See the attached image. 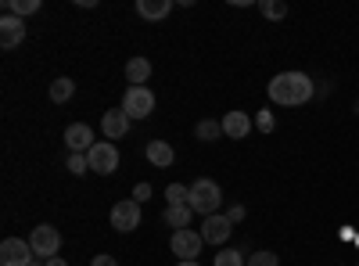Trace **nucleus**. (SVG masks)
<instances>
[{
	"mask_svg": "<svg viewBox=\"0 0 359 266\" xmlns=\"http://www.w3.org/2000/svg\"><path fill=\"white\" fill-rule=\"evenodd\" d=\"M266 94H269V101H273V105H284V108H298V105L313 101L316 86H313V79H309L306 72H277L273 79H269Z\"/></svg>",
	"mask_w": 359,
	"mask_h": 266,
	"instance_id": "obj_1",
	"label": "nucleus"
},
{
	"mask_svg": "<svg viewBox=\"0 0 359 266\" xmlns=\"http://www.w3.org/2000/svg\"><path fill=\"white\" fill-rule=\"evenodd\" d=\"M223 205V191L216 180H208V176H201V180L191 184V209L201 213V216H216Z\"/></svg>",
	"mask_w": 359,
	"mask_h": 266,
	"instance_id": "obj_2",
	"label": "nucleus"
},
{
	"mask_svg": "<svg viewBox=\"0 0 359 266\" xmlns=\"http://www.w3.org/2000/svg\"><path fill=\"white\" fill-rule=\"evenodd\" d=\"M29 245H33V252H36V259H54L57 252H62V230L57 227H50V223H40V227H33V234H29Z\"/></svg>",
	"mask_w": 359,
	"mask_h": 266,
	"instance_id": "obj_3",
	"label": "nucleus"
},
{
	"mask_svg": "<svg viewBox=\"0 0 359 266\" xmlns=\"http://www.w3.org/2000/svg\"><path fill=\"white\" fill-rule=\"evenodd\" d=\"M123 108L130 119H147V115L155 112V94L147 91V86H126V94H123Z\"/></svg>",
	"mask_w": 359,
	"mask_h": 266,
	"instance_id": "obj_4",
	"label": "nucleus"
},
{
	"mask_svg": "<svg viewBox=\"0 0 359 266\" xmlns=\"http://www.w3.org/2000/svg\"><path fill=\"white\" fill-rule=\"evenodd\" d=\"M90 159V173H101V176H111L118 169V147L111 140H97L94 147L86 152Z\"/></svg>",
	"mask_w": 359,
	"mask_h": 266,
	"instance_id": "obj_5",
	"label": "nucleus"
},
{
	"mask_svg": "<svg viewBox=\"0 0 359 266\" xmlns=\"http://www.w3.org/2000/svg\"><path fill=\"white\" fill-rule=\"evenodd\" d=\"M201 245H205L201 230H191V227L187 230H172V238H169V248H172L176 259H198Z\"/></svg>",
	"mask_w": 359,
	"mask_h": 266,
	"instance_id": "obj_6",
	"label": "nucleus"
},
{
	"mask_svg": "<svg viewBox=\"0 0 359 266\" xmlns=\"http://www.w3.org/2000/svg\"><path fill=\"white\" fill-rule=\"evenodd\" d=\"M29 262H36L33 245L22 238H4V245H0V266H29Z\"/></svg>",
	"mask_w": 359,
	"mask_h": 266,
	"instance_id": "obj_7",
	"label": "nucleus"
},
{
	"mask_svg": "<svg viewBox=\"0 0 359 266\" xmlns=\"http://www.w3.org/2000/svg\"><path fill=\"white\" fill-rule=\"evenodd\" d=\"M140 227V201H115L111 205V230H118V234H130V230H137Z\"/></svg>",
	"mask_w": 359,
	"mask_h": 266,
	"instance_id": "obj_8",
	"label": "nucleus"
},
{
	"mask_svg": "<svg viewBox=\"0 0 359 266\" xmlns=\"http://www.w3.org/2000/svg\"><path fill=\"white\" fill-rule=\"evenodd\" d=\"M233 234V223L226 220V213H216V216H205V223H201V238H205V245H226V238Z\"/></svg>",
	"mask_w": 359,
	"mask_h": 266,
	"instance_id": "obj_9",
	"label": "nucleus"
},
{
	"mask_svg": "<svg viewBox=\"0 0 359 266\" xmlns=\"http://www.w3.org/2000/svg\"><path fill=\"white\" fill-rule=\"evenodd\" d=\"M130 115L123 112V108H108L104 115H101V133H104V140H123L126 133H130Z\"/></svg>",
	"mask_w": 359,
	"mask_h": 266,
	"instance_id": "obj_10",
	"label": "nucleus"
},
{
	"mask_svg": "<svg viewBox=\"0 0 359 266\" xmlns=\"http://www.w3.org/2000/svg\"><path fill=\"white\" fill-rule=\"evenodd\" d=\"M65 144H69V152L86 155V152H90V147H94L97 140H94V130H90L86 123H72V126L65 130Z\"/></svg>",
	"mask_w": 359,
	"mask_h": 266,
	"instance_id": "obj_11",
	"label": "nucleus"
},
{
	"mask_svg": "<svg viewBox=\"0 0 359 266\" xmlns=\"http://www.w3.org/2000/svg\"><path fill=\"white\" fill-rule=\"evenodd\" d=\"M22 40H25V22L15 18V15H4V18H0V47H4V51H15Z\"/></svg>",
	"mask_w": 359,
	"mask_h": 266,
	"instance_id": "obj_12",
	"label": "nucleus"
},
{
	"mask_svg": "<svg viewBox=\"0 0 359 266\" xmlns=\"http://www.w3.org/2000/svg\"><path fill=\"white\" fill-rule=\"evenodd\" d=\"M248 133H252V115H248V112H226V115H223V137L245 140Z\"/></svg>",
	"mask_w": 359,
	"mask_h": 266,
	"instance_id": "obj_13",
	"label": "nucleus"
},
{
	"mask_svg": "<svg viewBox=\"0 0 359 266\" xmlns=\"http://www.w3.org/2000/svg\"><path fill=\"white\" fill-rule=\"evenodd\" d=\"M191 220H194L191 205H165V213H162V223H169L172 230H187Z\"/></svg>",
	"mask_w": 359,
	"mask_h": 266,
	"instance_id": "obj_14",
	"label": "nucleus"
},
{
	"mask_svg": "<svg viewBox=\"0 0 359 266\" xmlns=\"http://www.w3.org/2000/svg\"><path fill=\"white\" fill-rule=\"evenodd\" d=\"M147 162L158 166V169H169V166L176 162L172 144H165V140H151V144H147Z\"/></svg>",
	"mask_w": 359,
	"mask_h": 266,
	"instance_id": "obj_15",
	"label": "nucleus"
},
{
	"mask_svg": "<svg viewBox=\"0 0 359 266\" xmlns=\"http://www.w3.org/2000/svg\"><path fill=\"white\" fill-rule=\"evenodd\" d=\"M169 11H172V0H137V15L147 22L169 18Z\"/></svg>",
	"mask_w": 359,
	"mask_h": 266,
	"instance_id": "obj_16",
	"label": "nucleus"
},
{
	"mask_svg": "<svg viewBox=\"0 0 359 266\" xmlns=\"http://www.w3.org/2000/svg\"><path fill=\"white\" fill-rule=\"evenodd\" d=\"M126 79H130V86H144L147 79H151V62H147V58H130L126 62Z\"/></svg>",
	"mask_w": 359,
	"mask_h": 266,
	"instance_id": "obj_17",
	"label": "nucleus"
},
{
	"mask_svg": "<svg viewBox=\"0 0 359 266\" xmlns=\"http://www.w3.org/2000/svg\"><path fill=\"white\" fill-rule=\"evenodd\" d=\"M72 94H76V83H72L69 76H57V79L50 83V101H54V105L72 101Z\"/></svg>",
	"mask_w": 359,
	"mask_h": 266,
	"instance_id": "obj_18",
	"label": "nucleus"
},
{
	"mask_svg": "<svg viewBox=\"0 0 359 266\" xmlns=\"http://www.w3.org/2000/svg\"><path fill=\"white\" fill-rule=\"evenodd\" d=\"M40 11V0H4V15H15L25 22V15H36Z\"/></svg>",
	"mask_w": 359,
	"mask_h": 266,
	"instance_id": "obj_19",
	"label": "nucleus"
},
{
	"mask_svg": "<svg viewBox=\"0 0 359 266\" xmlns=\"http://www.w3.org/2000/svg\"><path fill=\"white\" fill-rule=\"evenodd\" d=\"M194 137L205 140V144H212V140L223 137V123H216V119H201V123L194 126Z\"/></svg>",
	"mask_w": 359,
	"mask_h": 266,
	"instance_id": "obj_20",
	"label": "nucleus"
},
{
	"mask_svg": "<svg viewBox=\"0 0 359 266\" xmlns=\"http://www.w3.org/2000/svg\"><path fill=\"white\" fill-rule=\"evenodd\" d=\"M165 201L169 205H191V187L187 184H169L165 187Z\"/></svg>",
	"mask_w": 359,
	"mask_h": 266,
	"instance_id": "obj_21",
	"label": "nucleus"
},
{
	"mask_svg": "<svg viewBox=\"0 0 359 266\" xmlns=\"http://www.w3.org/2000/svg\"><path fill=\"white\" fill-rule=\"evenodd\" d=\"M212 266H248V259H245V252H237V248H219Z\"/></svg>",
	"mask_w": 359,
	"mask_h": 266,
	"instance_id": "obj_22",
	"label": "nucleus"
},
{
	"mask_svg": "<svg viewBox=\"0 0 359 266\" xmlns=\"http://www.w3.org/2000/svg\"><path fill=\"white\" fill-rule=\"evenodd\" d=\"M262 15L266 18H273V22H280V18H287V4H284V0H262Z\"/></svg>",
	"mask_w": 359,
	"mask_h": 266,
	"instance_id": "obj_23",
	"label": "nucleus"
},
{
	"mask_svg": "<svg viewBox=\"0 0 359 266\" xmlns=\"http://www.w3.org/2000/svg\"><path fill=\"white\" fill-rule=\"evenodd\" d=\"M255 126H259L262 133H273V130H277V119H273V112H269V108L255 112Z\"/></svg>",
	"mask_w": 359,
	"mask_h": 266,
	"instance_id": "obj_24",
	"label": "nucleus"
},
{
	"mask_svg": "<svg viewBox=\"0 0 359 266\" xmlns=\"http://www.w3.org/2000/svg\"><path fill=\"white\" fill-rule=\"evenodd\" d=\"M69 173H76V176H83V173H90V159L86 155H76V152H69Z\"/></svg>",
	"mask_w": 359,
	"mask_h": 266,
	"instance_id": "obj_25",
	"label": "nucleus"
},
{
	"mask_svg": "<svg viewBox=\"0 0 359 266\" xmlns=\"http://www.w3.org/2000/svg\"><path fill=\"white\" fill-rule=\"evenodd\" d=\"M248 266H280V259H277V252H252V259H248Z\"/></svg>",
	"mask_w": 359,
	"mask_h": 266,
	"instance_id": "obj_26",
	"label": "nucleus"
},
{
	"mask_svg": "<svg viewBox=\"0 0 359 266\" xmlns=\"http://www.w3.org/2000/svg\"><path fill=\"white\" fill-rule=\"evenodd\" d=\"M151 194H155V191H151V184H137V187H133V201H147Z\"/></svg>",
	"mask_w": 359,
	"mask_h": 266,
	"instance_id": "obj_27",
	"label": "nucleus"
},
{
	"mask_svg": "<svg viewBox=\"0 0 359 266\" xmlns=\"http://www.w3.org/2000/svg\"><path fill=\"white\" fill-rule=\"evenodd\" d=\"M90 266H118V259H115V255H108V252H101V255L90 259Z\"/></svg>",
	"mask_w": 359,
	"mask_h": 266,
	"instance_id": "obj_28",
	"label": "nucleus"
},
{
	"mask_svg": "<svg viewBox=\"0 0 359 266\" xmlns=\"http://www.w3.org/2000/svg\"><path fill=\"white\" fill-rule=\"evenodd\" d=\"M226 220H230V223H241V220H245V205H230Z\"/></svg>",
	"mask_w": 359,
	"mask_h": 266,
	"instance_id": "obj_29",
	"label": "nucleus"
},
{
	"mask_svg": "<svg viewBox=\"0 0 359 266\" xmlns=\"http://www.w3.org/2000/svg\"><path fill=\"white\" fill-rule=\"evenodd\" d=\"M47 266H69V262H65V259H57V255H54V259H47Z\"/></svg>",
	"mask_w": 359,
	"mask_h": 266,
	"instance_id": "obj_30",
	"label": "nucleus"
},
{
	"mask_svg": "<svg viewBox=\"0 0 359 266\" xmlns=\"http://www.w3.org/2000/svg\"><path fill=\"white\" fill-rule=\"evenodd\" d=\"M176 266H201V262H198V259H180Z\"/></svg>",
	"mask_w": 359,
	"mask_h": 266,
	"instance_id": "obj_31",
	"label": "nucleus"
},
{
	"mask_svg": "<svg viewBox=\"0 0 359 266\" xmlns=\"http://www.w3.org/2000/svg\"><path fill=\"white\" fill-rule=\"evenodd\" d=\"M29 266H47V262H43V259H36V262H29Z\"/></svg>",
	"mask_w": 359,
	"mask_h": 266,
	"instance_id": "obj_32",
	"label": "nucleus"
}]
</instances>
